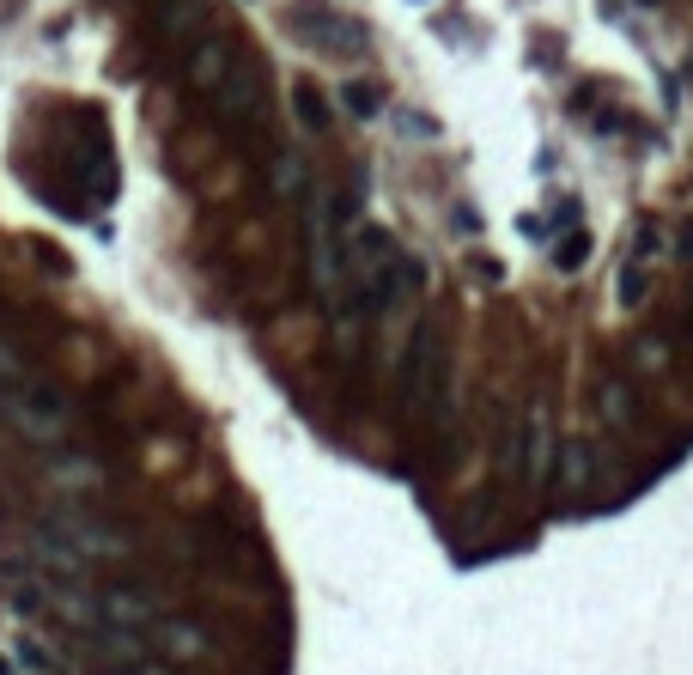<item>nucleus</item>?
I'll return each mask as SVG.
<instances>
[{"instance_id": "f257e3e1", "label": "nucleus", "mask_w": 693, "mask_h": 675, "mask_svg": "<svg viewBox=\"0 0 693 675\" xmlns=\"http://www.w3.org/2000/svg\"><path fill=\"white\" fill-rule=\"evenodd\" d=\"M347 225H353V201L335 195V189H323L311 219H304V232H311V280H317V292L329 298V305L347 292V238H341Z\"/></svg>"}, {"instance_id": "f03ea898", "label": "nucleus", "mask_w": 693, "mask_h": 675, "mask_svg": "<svg viewBox=\"0 0 693 675\" xmlns=\"http://www.w3.org/2000/svg\"><path fill=\"white\" fill-rule=\"evenodd\" d=\"M347 256H359V292H365V305L371 311H390V305H402V298L420 286V268L396 250V238L390 232H371L365 238H353V250Z\"/></svg>"}, {"instance_id": "7ed1b4c3", "label": "nucleus", "mask_w": 693, "mask_h": 675, "mask_svg": "<svg viewBox=\"0 0 693 675\" xmlns=\"http://www.w3.org/2000/svg\"><path fill=\"white\" fill-rule=\"evenodd\" d=\"M408 402L426 420H444L450 408V335L438 317H426L408 341Z\"/></svg>"}, {"instance_id": "20e7f679", "label": "nucleus", "mask_w": 693, "mask_h": 675, "mask_svg": "<svg viewBox=\"0 0 693 675\" xmlns=\"http://www.w3.org/2000/svg\"><path fill=\"white\" fill-rule=\"evenodd\" d=\"M0 414H7L13 432H25L31 444H61L67 438V396L43 378H25L19 390H0Z\"/></svg>"}, {"instance_id": "39448f33", "label": "nucleus", "mask_w": 693, "mask_h": 675, "mask_svg": "<svg viewBox=\"0 0 693 675\" xmlns=\"http://www.w3.org/2000/svg\"><path fill=\"white\" fill-rule=\"evenodd\" d=\"M49 530L80 554L86 566H98V560H128V536L122 530H110V523H98L92 511H80V505H61L55 517H43Z\"/></svg>"}, {"instance_id": "423d86ee", "label": "nucleus", "mask_w": 693, "mask_h": 675, "mask_svg": "<svg viewBox=\"0 0 693 675\" xmlns=\"http://www.w3.org/2000/svg\"><path fill=\"white\" fill-rule=\"evenodd\" d=\"M517 481L523 487H542L548 469H554V426H548V408L542 402H529L523 408V426H517Z\"/></svg>"}, {"instance_id": "0eeeda50", "label": "nucleus", "mask_w": 693, "mask_h": 675, "mask_svg": "<svg viewBox=\"0 0 693 675\" xmlns=\"http://www.w3.org/2000/svg\"><path fill=\"white\" fill-rule=\"evenodd\" d=\"M213 104L231 128H250L262 116V80H256V67L250 61H225L219 73V86H213Z\"/></svg>"}, {"instance_id": "6e6552de", "label": "nucleus", "mask_w": 693, "mask_h": 675, "mask_svg": "<svg viewBox=\"0 0 693 675\" xmlns=\"http://www.w3.org/2000/svg\"><path fill=\"white\" fill-rule=\"evenodd\" d=\"M298 37L323 55H359L365 49V25L347 13H298Z\"/></svg>"}, {"instance_id": "1a4fd4ad", "label": "nucleus", "mask_w": 693, "mask_h": 675, "mask_svg": "<svg viewBox=\"0 0 693 675\" xmlns=\"http://www.w3.org/2000/svg\"><path fill=\"white\" fill-rule=\"evenodd\" d=\"M554 481H560L566 499H584V493H590V481H596V444H590V438L554 444Z\"/></svg>"}, {"instance_id": "9d476101", "label": "nucleus", "mask_w": 693, "mask_h": 675, "mask_svg": "<svg viewBox=\"0 0 693 675\" xmlns=\"http://www.w3.org/2000/svg\"><path fill=\"white\" fill-rule=\"evenodd\" d=\"M159 621V603L146 590H104L98 596V627H128V633H146Z\"/></svg>"}, {"instance_id": "9b49d317", "label": "nucleus", "mask_w": 693, "mask_h": 675, "mask_svg": "<svg viewBox=\"0 0 693 675\" xmlns=\"http://www.w3.org/2000/svg\"><path fill=\"white\" fill-rule=\"evenodd\" d=\"M225 61H231V49H225L219 37H195V43H189V86L213 92L219 73H225Z\"/></svg>"}, {"instance_id": "f8f14e48", "label": "nucleus", "mask_w": 693, "mask_h": 675, "mask_svg": "<svg viewBox=\"0 0 693 675\" xmlns=\"http://www.w3.org/2000/svg\"><path fill=\"white\" fill-rule=\"evenodd\" d=\"M152 639H159L171 657H207V633L195 627V621H152Z\"/></svg>"}, {"instance_id": "ddd939ff", "label": "nucleus", "mask_w": 693, "mask_h": 675, "mask_svg": "<svg viewBox=\"0 0 693 675\" xmlns=\"http://www.w3.org/2000/svg\"><path fill=\"white\" fill-rule=\"evenodd\" d=\"M159 31L171 43H189L201 31V0H159Z\"/></svg>"}, {"instance_id": "4468645a", "label": "nucleus", "mask_w": 693, "mask_h": 675, "mask_svg": "<svg viewBox=\"0 0 693 675\" xmlns=\"http://www.w3.org/2000/svg\"><path fill=\"white\" fill-rule=\"evenodd\" d=\"M602 414H608L614 426H633V420H639V402H633L627 378H608V384H602Z\"/></svg>"}, {"instance_id": "2eb2a0df", "label": "nucleus", "mask_w": 693, "mask_h": 675, "mask_svg": "<svg viewBox=\"0 0 693 675\" xmlns=\"http://www.w3.org/2000/svg\"><path fill=\"white\" fill-rule=\"evenodd\" d=\"M645 292H651V268H645V262H627L621 280H614V298H621V311H639V305H645Z\"/></svg>"}, {"instance_id": "dca6fc26", "label": "nucleus", "mask_w": 693, "mask_h": 675, "mask_svg": "<svg viewBox=\"0 0 693 675\" xmlns=\"http://www.w3.org/2000/svg\"><path fill=\"white\" fill-rule=\"evenodd\" d=\"M13 663H19V675H55V657H49L37 639H19V645H13Z\"/></svg>"}, {"instance_id": "f3484780", "label": "nucleus", "mask_w": 693, "mask_h": 675, "mask_svg": "<svg viewBox=\"0 0 693 675\" xmlns=\"http://www.w3.org/2000/svg\"><path fill=\"white\" fill-rule=\"evenodd\" d=\"M25 378H31V365L19 359V347H13V341H0V390H19Z\"/></svg>"}, {"instance_id": "a211bd4d", "label": "nucleus", "mask_w": 693, "mask_h": 675, "mask_svg": "<svg viewBox=\"0 0 693 675\" xmlns=\"http://www.w3.org/2000/svg\"><path fill=\"white\" fill-rule=\"evenodd\" d=\"M292 98H298V122H304V128H317V134L329 128V110H323V98H317L311 86H298Z\"/></svg>"}, {"instance_id": "6ab92c4d", "label": "nucleus", "mask_w": 693, "mask_h": 675, "mask_svg": "<svg viewBox=\"0 0 693 675\" xmlns=\"http://www.w3.org/2000/svg\"><path fill=\"white\" fill-rule=\"evenodd\" d=\"M341 98H347V110H353V116H377V104H383V98H377V86H365V80H353Z\"/></svg>"}, {"instance_id": "aec40b11", "label": "nucleus", "mask_w": 693, "mask_h": 675, "mask_svg": "<svg viewBox=\"0 0 693 675\" xmlns=\"http://www.w3.org/2000/svg\"><path fill=\"white\" fill-rule=\"evenodd\" d=\"M55 481H67V487H98V469H92V463H55Z\"/></svg>"}, {"instance_id": "412c9836", "label": "nucleus", "mask_w": 693, "mask_h": 675, "mask_svg": "<svg viewBox=\"0 0 693 675\" xmlns=\"http://www.w3.org/2000/svg\"><path fill=\"white\" fill-rule=\"evenodd\" d=\"M584 256H590V238H584V232H572V238H566V250H560V268H584Z\"/></svg>"}, {"instance_id": "4be33fe9", "label": "nucleus", "mask_w": 693, "mask_h": 675, "mask_svg": "<svg viewBox=\"0 0 693 675\" xmlns=\"http://www.w3.org/2000/svg\"><path fill=\"white\" fill-rule=\"evenodd\" d=\"M122 675H177L171 663H152V657H134V663H122Z\"/></svg>"}, {"instance_id": "5701e85b", "label": "nucleus", "mask_w": 693, "mask_h": 675, "mask_svg": "<svg viewBox=\"0 0 693 675\" xmlns=\"http://www.w3.org/2000/svg\"><path fill=\"white\" fill-rule=\"evenodd\" d=\"M639 359H645V365H663V359H669V347H663V341H645V347H639Z\"/></svg>"}, {"instance_id": "b1692460", "label": "nucleus", "mask_w": 693, "mask_h": 675, "mask_svg": "<svg viewBox=\"0 0 693 675\" xmlns=\"http://www.w3.org/2000/svg\"><path fill=\"white\" fill-rule=\"evenodd\" d=\"M0 675H19V663H13V651H0Z\"/></svg>"}]
</instances>
